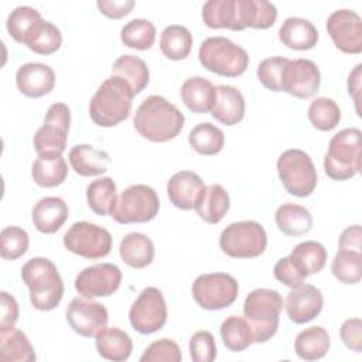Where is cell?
Segmentation results:
<instances>
[{
    "mask_svg": "<svg viewBox=\"0 0 362 362\" xmlns=\"http://www.w3.org/2000/svg\"><path fill=\"white\" fill-rule=\"evenodd\" d=\"M185 123L182 112L160 95L146 98L136 110L133 126L136 132L153 143L175 139Z\"/></svg>",
    "mask_w": 362,
    "mask_h": 362,
    "instance_id": "obj_1",
    "label": "cell"
},
{
    "mask_svg": "<svg viewBox=\"0 0 362 362\" xmlns=\"http://www.w3.org/2000/svg\"><path fill=\"white\" fill-rule=\"evenodd\" d=\"M134 93L120 76L112 75L102 82L89 102V116L100 127H113L126 120Z\"/></svg>",
    "mask_w": 362,
    "mask_h": 362,
    "instance_id": "obj_2",
    "label": "cell"
},
{
    "mask_svg": "<svg viewBox=\"0 0 362 362\" xmlns=\"http://www.w3.org/2000/svg\"><path fill=\"white\" fill-rule=\"evenodd\" d=\"M21 279L30 290L31 305L38 311H51L59 305L64 283L57 266L47 257H33L21 267Z\"/></svg>",
    "mask_w": 362,
    "mask_h": 362,
    "instance_id": "obj_3",
    "label": "cell"
},
{
    "mask_svg": "<svg viewBox=\"0 0 362 362\" xmlns=\"http://www.w3.org/2000/svg\"><path fill=\"white\" fill-rule=\"evenodd\" d=\"M362 132L356 127L339 130L329 140L324 157L325 174L335 181L354 178L361 171Z\"/></svg>",
    "mask_w": 362,
    "mask_h": 362,
    "instance_id": "obj_4",
    "label": "cell"
},
{
    "mask_svg": "<svg viewBox=\"0 0 362 362\" xmlns=\"http://www.w3.org/2000/svg\"><path fill=\"white\" fill-rule=\"evenodd\" d=\"M283 298L272 288L252 290L243 303V314L253 331V344L267 342L279 328Z\"/></svg>",
    "mask_w": 362,
    "mask_h": 362,
    "instance_id": "obj_5",
    "label": "cell"
},
{
    "mask_svg": "<svg viewBox=\"0 0 362 362\" xmlns=\"http://www.w3.org/2000/svg\"><path fill=\"white\" fill-rule=\"evenodd\" d=\"M198 58L205 69L226 78L240 76L249 65L247 52L226 37H209L204 40L198 51Z\"/></svg>",
    "mask_w": 362,
    "mask_h": 362,
    "instance_id": "obj_6",
    "label": "cell"
},
{
    "mask_svg": "<svg viewBox=\"0 0 362 362\" xmlns=\"http://www.w3.org/2000/svg\"><path fill=\"white\" fill-rule=\"evenodd\" d=\"M277 174L284 189L300 198L311 195L318 182L311 157L300 148H288L279 156Z\"/></svg>",
    "mask_w": 362,
    "mask_h": 362,
    "instance_id": "obj_7",
    "label": "cell"
},
{
    "mask_svg": "<svg viewBox=\"0 0 362 362\" xmlns=\"http://www.w3.org/2000/svg\"><path fill=\"white\" fill-rule=\"evenodd\" d=\"M267 246L264 228L256 221L229 223L219 236V247L233 259H253L260 256Z\"/></svg>",
    "mask_w": 362,
    "mask_h": 362,
    "instance_id": "obj_8",
    "label": "cell"
},
{
    "mask_svg": "<svg viewBox=\"0 0 362 362\" xmlns=\"http://www.w3.org/2000/svg\"><path fill=\"white\" fill-rule=\"evenodd\" d=\"M160 209L157 192L144 184L130 185L117 198L112 218L122 225L144 223L156 218Z\"/></svg>",
    "mask_w": 362,
    "mask_h": 362,
    "instance_id": "obj_9",
    "label": "cell"
},
{
    "mask_svg": "<svg viewBox=\"0 0 362 362\" xmlns=\"http://www.w3.org/2000/svg\"><path fill=\"white\" fill-rule=\"evenodd\" d=\"M64 246L85 259L98 260L112 250V235L107 229L86 221L75 222L64 235Z\"/></svg>",
    "mask_w": 362,
    "mask_h": 362,
    "instance_id": "obj_10",
    "label": "cell"
},
{
    "mask_svg": "<svg viewBox=\"0 0 362 362\" xmlns=\"http://www.w3.org/2000/svg\"><path fill=\"white\" fill-rule=\"evenodd\" d=\"M239 294L236 279L228 273H206L195 279L192 297L195 303L209 311L222 310L232 305Z\"/></svg>",
    "mask_w": 362,
    "mask_h": 362,
    "instance_id": "obj_11",
    "label": "cell"
},
{
    "mask_svg": "<svg viewBox=\"0 0 362 362\" xmlns=\"http://www.w3.org/2000/svg\"><path fill=\"white\" fill-rule=\"evenodd\" d=\"M71 124V110L62 102L52 103L44 117V124L35 132L33 143L38 156L62 154Z\"/></svg>",
    "mask_w": 362,
    "mask_h": 362,
    "instance_id": "obj_12",
    "label": "cell"
},
{
    "mask_svg": "<svg viewBox=\"0 0 362 362\" xmlns=\"http://www.w3.org/2000/svg\"><path fill=\"white\" fill-rule=\"evenodd\" d=\"M167 304L161 290L146 287L129 310V321L134 331L147 335L160 331L167 322Z\"/></svg>",
    "mask_w": 362,
    "mask_h": 362,
    "instance_id": "obj_13",
    "label": "cell"
},
{
    "mask_svg": "<svg viewBox=\"0 0 362 362\" xmlns=\"http://www.w3.org/2000/svg\"><path fill=\"white\" fill-rule=\"evenodd\" d=\"M122 283V272L113 263H96L85 267L75 279V290L86 298L109 297Z\"/></svg>",
    "mask_w": 362,
    "mask_h": 362,
    "instance_id": "obj_14",
    "label": "cell"
},
{
    "mask_svg": "<svg viewBox=\"0 0 362 362\" xmlns=\"http://www.w3.org/2000/svg\"><path fill=\"white\" fill-rule=\"evenodd\" d=\"M334 45L345 54L362 52V18L354 10H335L325 24Z\"/></svg>",
    "mask_w": 362,
    "mask_h": 362,
    "instance_id": "obj_15",
    "label": "cell"
},
{
    "mask_svg": "<svg viewBox=\"0 0 362 362\" xmlns=\"http://www.w3.org/2000/svg\"><path fill=\"white\" fill-rule=\"evenodd\" d=\"M66 321L76 334L92 338L106 328L109 314L102 303L86 297H75L66 308Z\"/></svg>",
    "mask_w": 362,
    "mask_h": 362,
    "instance_id": "obj_16",
    "label": "cell"
},
{
    "mask_svg": "<svg viewBox=\"0 0 362 362\" xmlns=\"http://www.w3.org/2000/svg\"><path fill=\"white\" fill-rule=\"evenodd\" d=\"M321 85V74L315 62L305 58L288 61L281 75V92L298 99L313 98Z\"/></svg>",
    "mask_w": 362,
    "mask_h": 362,
    "instance_id": "obj_17",
    "label": "cell"
},
{
    "mask_svg": "<svg viewBox=\"0 0 362 362\" xmlns=\"http://www.w3.org/2000/svg\"><path fill=\"white\" fill-rule=\"evenodd\" d=\"M324 297L320 288L313 284H301L291 288L286 297V313L294 324H305L320 315Z\"/></svg>",
    "mask_w": 362,
    "mask_h": 362,
    "instance_id": "obj_18",
    "label": "cell"
},
{
    "mask_svg": "<svg viewBox=\"0 0 362 362\" xmlns=\"http://www.w3.org/2000/svg\"><path fill=\"white\" fill-rule=\"evenodd\" d=\"M205 189L202 178L188 170L175 173L167 184V195L171 204L182 211L195 209L202 201Z\"/></svg>",
    "mask_w": 362,
    "mask_h": 362,
    "instance_id": "obj_19",
    "label": "cell"
},
{
    "mask_svg": "<svg viewBox=\"0 0 362 362\" xmlns=\"http://www.w3.org/2000/svg\"><path fill=\"white\" fill-rule=\"evenodd\" d=\"M202 20L206 27L242 31L245 25L243 0H209L204 3Z\"/></svg>",
    "mask_w": 362,
    "mask_h": 362,
    "instance_id": "obj_20",
    "label": "cell"
},
{
    "mask_svg": "<svg viewBox=\"0 0 362 362\" xmlns=\"http://www.w3.org/2000/svg\"><path fill=\"white\" fill-rule=\"evenodd\" d=\"M17 89L27 98L48 95L55 86L54 69L42 62H27L17 69Z\"/></svg>",
    "mask_w": 362,
    "mask_h": 362,
    "instance_id": "obj_21",
    "label": "cell"
},
{
    "mask_svg": "<svg viewBox=\"0 0 362 362\" xmlns=\"http://www.w3.org/2000/svg\"><path fill=\"white\" fill-rule=\"evenodd\" d=\"M68 215L69 208L62 198L44 197L34 205L31 219L38 232L51 235L62 228Z\"/></svg>",
    "mask_w": 362,
    "mask_h": 362,
    "instance_id": "obj_22",
    "label": "cell"
},
{
    "mask_svg": "<svg viewBox=\"0 0 362 362\" xmlns=\"http://www.w3.org/2000/svg\"><path fill=\"white\" fill-rule=\"evenodd\" d=\"M215 90L216 99L211 110L212 117L225 126L238 124L245 116L243 95L232 85H218Z\"/></svg>",
    "mask_w": 362,
    "mask_h": 362,
    "instance_id": "obj_23",
    "label": "cell"
},
{
    "mask_svg": "<svg viewBox=\"0 0 362 362\" xmlns=\"http://www.w3.org/2000/svg\"><path fill=\"white\" fill-rule=\"evenodd\" d=\"M279 40L290 49H313L318 41V31L314 24L301 17H288L279 30Z\"/></svg>",
    "mask_w": 362,
    "mask_h": 362,
    "instance_id": "obj_24",
    "label": "cell"
},
{
    "mask_svg": "<svg viewBox=\"0 0 362 362\" xmlns=\"http://www.w3.org/2000/svg\"><path fill=\"white\" fill-rule=\"evenodd\" d=\"M69 164L82 177L102 175L107 171L110 157L106 151L98 150L90 144H76L69 150Z\"/></svg>",
    "mask_w": 362,
    "mask_h": 362,
    "instance_id": "obj_25",
    "label": "cell"
},
{
    "mask_svg": "<svg viewBox=\"0 0 362 362\" xmlns=\"http://www.w3.org/2000/svg\"><path fill=\"white\" fill-rule=\"evenodd\" d=\"M180 93L184 105L192 113L211 112L216 99L215 86L204 76H192L185 79Z\"/></svg>",
    "mask_w": 362,
    "mask_h": 362,
    "instance_id": "obj_26",
    "label": "cell"
},
{
    "mask_svg": "<svg viewBox=\"0 0 362 362\" xmlns=\"http://www.w3.org/2000/svg\"><path fill=\"white\" fill-rule=\"evenodd\" d=\"M119 255L127 266L144 269L154 259L153 240L144 233L130 232L120 240Z\"/></svg>",
    "mask_w": 362,
    "mask_h": 362,
    "instance_id": "obj_27",
    "label": "cell"
},
{
    "mask_svg": "<svg viewBox=\"0 0 362 362\" xmlns=\"http://www.w3.org/2000/svg\"><path fill=\"white\" fill-rule=\"evenodd\" d=\"M96 338V351L98 354L107 359L115 362L126 361L133 351V342L127 332L117 327L103 328L100 332H98Z\"/></svg>",
    "mask_w": 362,
    "mask_h": 362,
    "instance_id": "obj_28",
    "label": "cell"
},
{
    "mask_svg": "<svg viewBox=\"0 0 362 362\" xmlns=\"http://www.w3.org/2000/svg\"><path fill=\"white\" fill-rule=\"evenodd\" d=\"M68 175V164L62 154H42L33 163L31 177L34 182L44 188L61 185Z\"/></svg>",
    "mask_w": 362,
    "mask_h": 362,
    "instance_id": "obj_29",
    "label": "cell"
},
{
    "mask_svg": "<svg viewBox=\"0 0 362 362\" xmlns=\"http://www.w3.org/2000/svg\"><path fill=\"white\" fill-rule=\"evenodd\" d=\"M35 352L27 335L14 327L0 328V359L4 362H33Z\"/></svg>",
    "mask_w": 362,
    "mask_h": 362,
    "instance_id": "obj_30",
    "label": "cell"
},
{
    "mask_svg": "<svg viewBox=\"0 0 362 362\" xmlns=\"http://www.w3.org/2000/svg\"><path fill=\"white\" fill-rule=\"evenodd\" d=\"M274 221L280 232L287 236L305 235L313 228V216L310 211L298 204L287 202L276 209Z\"/></svg>",
    "mask_w": 362,
    "mask_h": 362,
    "instance_id": "obj_31",
    "label": "cell"
},
{
    "mask_svg": "<svg viewBox=\"0 0 362 362\" xmlns=\"http://www.w3.org/2000/svg\"><path fill=\"white\" fill-rule=\"evenodd\" d=\"M329 335L325 328L314 325L300 331L294 341V351L300 359L317 361L329 349Z\"/></svg>",
    "mask_w": 362,
    "mask_h": 362,
    "instance_id": "obj_32",
    "label": "cell"
},
{
    "mask_svg": "<svg viewBox=\"0 0 362 362\" xmlns=\"http://www.w3.org/2000/svg\"><path fill=\"white\" fill-rule=\"evenodd\" d=\"M24 44L38 55H51L59 49L62 35L57 25L41 18L25 35Z\"/></svg>",
    "mask_w": 362,
    "mask_h": 362,
    "instance_id": "obj_33",
    "label": "cell"
},
{
    "mask_svg": "<svg viewBox=\"0 0 362 362\" xmlns=\"http://www.w3.org/2000/svg\"><path fill=\"white\" fill-rule=\"evenodd\" d=\"M112 72L116 76L123 78L130 86L134 95L140 93L150 81V71L147 64L132 54H126L119 57L112 66Z\"/></svg>",
    "mask_w": 362,
    "mask_h": 362,
    "instance_id": "obj_34",
    "label": "cell"
},
{
    "mask_svg": "<svg viewBox=\"0 0 362 362\" xmlns=\"http://www.w3.org/2000/svg\"><path fill=\"white\" fill-rule=\"evenodd\" d=\"M116 184L110 177H102L86 187V201L92 212L100 216L112 215L117 202Z\"/></svg>",
    "mask_w": 362,
    "mask_h": 362,
    "instance_id": "obj_35",
    "label": "cell"
},
{
    "mask_svg": "<svg viewBox=\"0 0 362 362\" xmlns=\"http://www.w3.org/2000/svg\"><path fill=\"white\" fill-rule=\"evenodd\" d=\"M192 48V34L180 24L168 25L163 30L160 37V49L163 55L173 61L185 59Z\"/></svg>",
    "mask_w": 362,
    "mask_h": 362,
    "instance_id": "obj_36",
    "label": "cell"
},
{
    "mask_svg": "<svg viewBox=\"0 0 362 362\" xmlns=\"http://www.w3.org/2000/svg\"><path fill=\"white\" fill-rule=\"evenodd\" d=\"M230 198L228 191L219 184H211L206 187L204 198L195 211L202 221L208 223H218L228 214Z\"/></svg>",
    "mask_w": 362,
    "mask_h": 362,
    "instance_id": "obj_37",
    "label": "cell"
},
{
    "mask_svg": "<svg viewBox=\"0 0 362 362\" xmlns=\"http://www.w3.org/2000/svg\"><path fill=\"white\" fill-rule=\"evenodd\" d=\"M219 334L223 345L232 352H242L253 344V331L245 317L230 315L221 324Z\"/></svg>",
    "mask_w": 362,
    "mask_h": 362,
    "instance_id": "obj_38",
    "label": "cell"
},
{
    "mask_svg": "<svg viewBox=\"0 0 362 362\" xmlns=\"http://www.w3.org/2000/svg\"><path fill=\"white\" fill-rule=\"evenodd\" d=\"M188 143L198 154L215 156L222 151L225 144L223 132L209 122L197 124L188 134Z\"/></svg>",
    "mask_w": 362,
    "mask_h": 362,
    "instance_id": "obj_39",
    "label": "cell"
},
{
    "mask_svg": "<svg viewBox=\"0 0 362 362\" xmlns=\"http://www.w3.org/2000/svg\"><path fill=\"white\" fill-rule=\"evenodd\" d=\"M335 279L344 284H356L362 279V252L339 249L331 263Z\"/></svg>",
    "mask_w": 362,
    "mask_h": 362,
    "instance_id": "obj_40",
    "label": "cell"
},
{
    "mask_svg": "<svg viewBox=\"0 0 362 362\" xmlns=\"http://www.w3.org/2000/svg\"><path fill=\"white\" fill-rule=\"evenodd\" d=\"M122 42L133 49H148L156 41V27L144 18H134L126 23L120 30Z\"/></svg>",
    "mask_w": 362,
    "mask_h": 362,
    "instance_id": "obj_41",
    "label": "cell"
},
{
    "mask_svg": "<svg viewBox=\"0 0 362 362\" xmlns=\"http://www.w3.org/2000/svg\"><path fill=\"white\" fill-rule=\"evenodd\" d=\"M308 120L320 132H329L339 124L341 110L335 100L329 98H317L308 106Z\"/></svg>",
    "mask_w": 362,
    "mask_h": 362,
    "instance_id": "obj_42",
    "label": "cell"
},
{
    "mask_svg": "<svg viewBox=\"0 0 362 362\" xmlns=\"http://www.w3.org/2000/svg\"><path fill=\"white\" fill-rule=\"evenodd\" d=\"M42 17L40 14L38 10L30 7V6H20V7H16L10 16L7 17V21H6V28H7V33L10 34V37L20 42V44H24V40H25V35L28 34V31L31 30V27L40 21Z\"/></svg>",
    "mask_w": 362,
    "mask_h": 362,
    "instance_id": "obj_43",
    "label": "cell"
},
{
    "mask_svg": "<svg viewBox=\"0 0 362 362\" xmlns=\"http://www.w3.org/2000/svg\"><path fill=\"white\" fill-rule=\"evenodd\" d=\"M291 256L301 263L308 276L321 272L327 263V250L320 242L315 240L298 243L291 250Z\"/></svg>",
    "mask_w": 362,
    "mask_h": 362,
    "instance_id": "obj_44",
    "label": "cell"
},
{
    "mask_svg": "<svg viewBox=\"0 0 362 362\" xmlns=\"http://www.w3.org/2000/svg\"><path fill=\"white\" fill-rule=\"evenodd\" d=\"M246 28L266 30L270 28L277 18V8L266 0H243Z\"/></svg>",
    "mask_w": 362,
    "mask_h": 362,
    "instance_id": "obj_45",
    "label": "cell"
},
{
    "mask_svg": "<svg viewBox=\"0 0 362 362\" xmlns=\"http://www.w3.org/2000/svg\"><path fill=\"white\" fill-rule=\"evenodd\" d=\"M30 245L28 233L20 226H6L0 233V255L6 260H17Z\"/></svg>",
    "mask_w": 362,
    "mask_h": 362,
    "instance_id": "obj_46",
    "label": "cell"
},
{
    "mask_svg": "<svg viewBox=\"0 0 362 362\" xmlns=\"http://www.w3.org/2000/svg\"><path fill=\"white\" fill-rule=\"evenodd\" d=\"M288 61L290 59L284 57H270L263 59L256 71L260 83L269 90L281 92V75Z\"/></svg>",
    "mask_w": 362,
    "mask_h": 362,
    "instance_id": "obj_47",
    "label": "cell"
},
{
    "mask_svg": "<svg viewBox=\"0 0 362 362\" xmlns=\"http://www.w3.org/2000/svg\"><path fill=\"white\" fill-rule=\"evenodd\" d=\"M273 273H274V277L277 281H280L281 284H284L290 288L304 284V281L308 276L307 272L304 270V267L301 266V263L291 255L287 257L279 259L277 263L274 264Z\"/></svg>",
    "mask_w": 362,
    "mask_h": 362,
    "instance_id": "obj_48",
    "label": "cell"
},
{
    "mask_svg": "<svg viewBox=\"0 0 362 362\" xmlns=\"http://www.w3.org/2000/svg\"><path fill=\"white\" fill-rule=\"evenodd\" d=\"M182 359L180 346L177 342L168 338H161L158 341L151 342L140 356L141 362H180Z\"/></svg>",
    "mask_w": 362,
    "mask_h": 362,
    "instance_id": "obj_49",
    "label": "cell"
},
{
    "mask_svg": "<svg viewBox=\"0 0 362 362\" xmlns=\"http://www.w3.org/2000/svg\"><path fill=\"white\" fill-rule=\"evenodd\" d=\"M189 355L194 362H212L216 358L215 338L209 331L201 329L189 338Z\"/></svg>",
    "mask_w": 362,
    "mask_h": 362,
    "instance_id": "obj_50",
    "label": "cell"
},
{
    "mask_svg": "<svg viewBox=\"0 0 362 362\" xmlns=\"http://www.w3.org/2000/svg\"><path fill=\"white\" fill-rule=\"evenodd\" d=\"M339 337L346 348L355 352L362 351V320L349 318L345 320L339 328Z\"/></svg>",
    "mask_w": 362,
    "mask_h": 362,
    "instance_id": "obj_51",
    "label": "cell"
},
{
    "mask_svg": "<svg viewBox=\"0 0 362 362\" xmlns=\"http://www.w3.org/2000/svg\"><path fill=\"white\" fill-rule=\"evenodd\" d=\"M96 6L103 16L113 20H119L127 16L133 10L134 1L133 0H98Z\"/></svg>",
    "mask_w": 362,
    "mask_h": 362,
    "instance_id": "obj_52",
    "label": "cell"
},
{
    "mask_svg": "<svg viewBox=\"0 0 362 362\" xmlns=\"http://www.w3.org/2000/svg\"><path fill=\"white\" fill-rule=\"evenodd\" d=\"M1 315H0V328L14 327L18 320V304L16 298L7 291H1Z\"/></svg>",
    "mask_w": 362,
    "mask_h": 362,
    "instance_id": "obj_53",
    "label": "cell"
},
{
    "mask_svg": "<svg viewBox=\"0 0 362 362\" xmlns=\"http://www.w3.org/2000/svg\"><path fill=\"white\" fill-rule=\"evenodd\" d=\"M338 247L346 250L361 252L362 249V228L361 225H352L344 229L338 239Z\"/></svg>",
    "mask_w": 362,
    "mask_h": 362,
    "instance_id": "obj_54",
    "label": "cell"
},
{
    "mask_svg": "<svg viewBox=\"0 0 362 362\" xmlns=\"http://www.w3.org/2000/svg\"><path fill=\"white\" fill-rule=\"evenodd\" d=\"M361 68L362 65L358 64L348 76V93L349 96H352L355 102L358 115H359V93H361Z\"/></svg>",
    "mask_w": 362,
    "mask_h": 362,
    "instance_id": "obj_55",
    "label": "cell"
}]
</instances>
